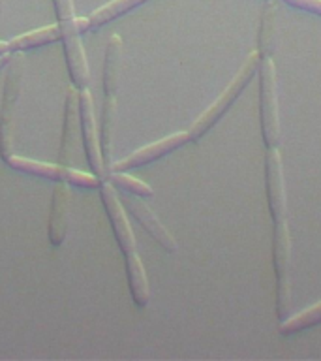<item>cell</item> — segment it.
I'll list each match as a JSON object with an SVG mask.
<instances>
[{"mask_svg": "<svg viewBox=\"0 0 321 361\" xmlns=\"http://www.w3.org/2000/svg\"><path fill=\"white\" fill-rule=\"evenodd\" d=\"M101 202H103V205H106V211L107 214H109L113 231H115V237H117L120 250H122L124 254L134 252L135 250L134 231H132L128 219H126L122 203H120V196H118L117 190H115L113 185H109V183L101 185Z\"/></svg>", "mask_w": 321, "mask_h": 361, "instance_id": "obj_9", "label": "cell"}, {"mask_svg": "<svg viewBox=\"0 0 321 361\" xmlns=\"http://www.w3.org/2000/svg\"><path fill=\"white\" fill-rule=\"evenodd\" d=\"M68 214H70V186L58 180L53 190L49 216V241L53 247H61L68 231Z\"/></svg>", "mask_w": 321, "mask_h": 361, "instance_id": "obj_12", "label": "cell"}, {"mask_svg": "<svg viewBox=\"0 0 321 361\" xmlns=\"http://www.w3.org/2000/svg\"><path fill=\"white\" fill-rule=\"evenodd\" d=\"M6 53H10V45L8 42H0V55H6Z\"/></svg>", "mask_w": 321, "mask_h": 361, "instance_id": "obj_21", "label": "cell"}, {"mask_svg": "<svg viewBox=\"0 0 321 361\" xmlns=\"http://www.w3.org/2000/svg\"><path fill=\"white\" fill-rule=\"evenodd\" d=\"M146 0H113L109 4L101 6L100 10H96L94 13H90L87 19H89V30L92 28H98L101 25H106V23L113 21V19H117L118 16H124L126 11L134 10L137 6H141Z\"/></svg>", "mask_w": 321, "mask_h": 361, "instance_id": "obj_16", "label": "cell"}, {"mask_svg": "<svg viewBox=\"0 0 321 361\" xmlns=\"http://www.w3.org/2000/svg\"><path fill=\"white\" fill-rule=\"evenodd\" d=\"M79 117H81L87 160H89L96 177L103 179L109 175V171L103 166V158H101L100 135H98V128H96L94 106H92V94H90L89 89H81V92H79Z\"/></svg>", "mask_w": 321, "mask_h": 361, "instance_id": "obj_7", "label": "cell"}, {"mask_svg": "<svg viewBox=\"0 0 321 361\" xmlns=\"http://www.w3.org/2000/svg\"><path fill=\"white\" fill-rule=\"evenodd\" d=\"M10 62V53H6V55H0V68L6 66Z\"/></svg>", "mask_w": 321, "mask_h": 361, "instance_id": "obj_22", "label": "cell"}, {"mask_svg": "<svg viewBox=\"0 0 321 361\" xmlns=\"http://www.w3.org/2000/svg\"><path fill=\"white\" fill-rule=\"evenodd\" d=\"M120 45L122 39L111 36L107 42L106 64H103V96H117L120 78Z\"/></svg>", "mask_w": 321, "mask_h": 361, "instance_id": "obj_14", "label": "cell"}, {"mask_svg": "<svg viewBox=\"0 0 321 361\" xmlns=\"http://www.w3.org/2000/svg\"><path fill=\"white\" fill-rule=\"evenodd\" d=\"M55 2L58 27L62 32L66 62L72 81L77 89H87L89 85V66L84 59L83 45H81V32L89 30V19L73 16L72 0H53Z\"/></svg>", "mask_w": 321, "mask_h": 361, "instance_id": "obj_1", "label": "cell"}, {"mask_svg": "<svg viewBox=\"0 0 321 361\" xmlns=\"http://www.w3.org/2000/svg\"><path fill=\"white\" fill-rule=\"evenodd\" d=\"M56 39H62V32L58 25H49V27L36 28L32 32L21 34V36H15L8 42L10 45V51H25L30 49V47H42V45L53 44Z\"/></svg>", "mask_w": 321, "mask_h": 361, "instance_id": "obj_15", "label": "cell"}, {"mask_svg": "<svg viewBox=\"0 0 321 361\" xmlns=\"http://www.w3.org/2000/svg\"><path fill=\"white\" fill-rule=\"evenodd\" d=\"M289 6H295L298 10L312 11L315 16H321V0H286Z\"/></svg>", "mask_w": 321, "mask_h": 361, "instance_id": "obj_20", "label": "cell"}, {"mask_svg": "<svg viewBox=\"0 0 321 361\" xmlns=\"http://www.w3.org/2000/svg\"><path fill=\"white\" fill-rule=\"evenodd\" d=\"M272 264H275L276 276V314L278 320H286L291 314V282H289L291 241H289L286 216L272 219Z\"/></svg>", "mask_w": 321, "mask_h": 361, "instance_id": "obj_3", "label": "cell"}, {"mask_svg": "<svg viewBox=\"0 0 321 361\" xmlns=\"http://www.w3.org/2000/svg\"><path fill=\"white\" fill-rule=\"evenodd\" d=\"M0 13H2V0H0Z\"/></svg>", "mask_w": 321, "mask_h": 361, "instance_id": "obj_23", "label": "cell"}, {"mask_svg": "<svg viewBox=\"0 0 321 361\" xmlns=\"http://www.w3.org/2000/svg\"><path fill=\"white\" fill-rule=\"evenodd\" d=\"M259 115H261V134L267 149L280 145V115L276 100V70L270 56H263L259 62Z\"/></svg>", "mask_w": 321, "mask_h": 361, "instance_id": "obj_5", "label": "cell"}, {"mask_svg": "<svg viewBox=\"0 0 321 361\" xmlns=\"http://www.w3.org/2000/svg\"><path fill=\"white\" fill-rule=\"evenodd\" d=\"M6 73L4 96L0 106V157L8 160L13 154V124H15L17 102L21 98L23 72H25V56L21 51L10 56Z\"/></svg>", "mask_w": 321, "mask_h": 361, "instance_id": "obj_4", "label": "cell"}, {"mask_svg": "<svg viewBox=\"0 0 321 361\" xmlns=\"http://www.w3.org/2000/svg\"><path fill=\"white\" fill-rule=\"evenodd\" d=\"M186 141H190L188 132H177V134L168 135V137H163V140L156 141V143L141 147V149H137L135 152H132L130 157L118 160L117 164H113L111 168L113 171H126V169L139 168V166H145V164L154 162V160H158V158L165 157L168 152L175 151V149H179V147L184 145Z\"/></svg>", "mask_w": 321, "mask_h": 361, "instance_id": "obj_8", "label": "cell"}, {"mask_svg": "<svg viewBox=\"0 0 321 361\" xmlns=\"http://www.w3.org/2000/svg\"><path fill=\"white\" fill-rule=\"evenodd\" d=\"M126 273H128L130 292H132L134 303L137 307H146L151 301V286H149L145 267L137 256V250L126 254Z\"/></svg>", "mask_w": 321, "mask_h": 361, "instance_id": "obj_13", "label": "cell"}, {"mask_svg": "<svg viewBox=\"0 0 321 361\" xmlns=\"http://www.w3.org/2000/svg\"><path fill=\"white\" fill-rule=\"evenodd\" d=\"M6 162L17 171H23V173L39 175V177H47V179L53 180H64L68 185L81 186V188H96L100 185V179L96 175L83 173V171H77V169L70 168V166H62V164H58V166L56 164H45L38 162V160H30V158L13 157V154Z\"/></svg>", "mask_w": 321, "mask_h": 361, "instance_id": "obj_6", "label": "cell"}, {"mask_svg": "<svg viewBox=\"0 0 321 361\" xmlns=\"http://www.w3.org/2000/svg\"><path fill=\"white\" fill-rule=\"evenodd\" d=\"M317 324H321V301L312 305L310 309L298 312V314L287 316L286 320H282L280 333L284 337H289L293 333L304 331V329H310Z\"/></svg>", "mask_w": 321, "mask_h": 361, "instance_id": "obj_17", "label": "cell"}, {"mask_svg": "<svg viewBox=\"0 0 321 361\" xmlns=\"http://www.w3.org/2000/svg\"><path fill=\"white\" fill-rule=\"evenodd\" d=\"M79 117V92L75 89H68L66 94V111H64V128H62L61 141V164L72 168L77 151V124Z\"/></svg>", "mask_w": 321, "mask_h": 361, "instance_id": "obj_11", "label": "cell"}, {"mask_svg": "<svg viewBox=\"0 0 321 361\" xmlns=\"http://www.w3.org/2000/svg\"><path fill=\"white\" fill-rule=\"evenodd\" d=\"M120 202L128 207V211H132V214H134L135 219L139 220V224L151 233L152 239H154L163 250H168V252H177L179 245L175 241V237L169 233L168 228L158 220L156 214L152 213L145 203L141 202V200H137V197H134V194L130 196L128 192H126V196H120Z\"/></svg>", "mask_w": 321, "mask_h": 361, "instance_id": "obj_10", "label": "cell"}, {"mask_svg": "<svg viewBox=\"0 0 321 361\" xmlns=\"http://www.w3.org/2000/svg\"><path fill=\"white\" fill-rule=\"evenodd\" d=\"M259 62H261V55H259L258 51H253V53L248 55V59L244 61L241 70L237 72L235 78L231 79V83L225 87L224 92H222V94H220L218 98H216V100H214L213 104L196 118V123L191 124V128L188 130V135H190L191 141L201 140L203 135L207 134L208 130L213 128L214 124L224 117L225 113H227V109H229V107L237 102V98L242 94V90L246 89L248 83L252 81V78L256 75V72H258Z\"/></svg>", "mask_w": 321, "mask_h": 361, "instance_id": "obj_2", "label": "cell"}, {"mask_svg": "<svg viewBox=\"0 0 321 361\" xmlns=\"http://www.w3.org/2000/svg\"><path fill=\"white\" fill-rule=\"evenodd\" d=\"M259 55L270 56L276 49V23L272 17V11H267L261 21V30H259Z\"/></svg>", "mask_w": 321, "mask_h": 361, "instance_id": "obj_19", "label": "cell"}, {"mask_svg": "<svg viewBox=\"0 0 321 361\" xmlns=\"http://www.w3.org/2000/svg\"><path fill=\"white\" fill-rule=\"evenodd\" d=\"M109 180H111L113 185L120 186L124 192H128V194H134V196H141V197H149L154 194L151 186L143 183V180L135 179V177H130L124 171H111V173L107 175Z\"/></svg>", "mask_w": 321, "mask_h": 361, "instance_id": "obj_18", "label": "cell"}]
</instances>
